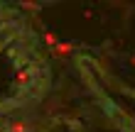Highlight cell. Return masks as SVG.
I'll use <instances>...</instances> for the list:
<instances>
[{
	"label": "cell",
	"instance_id": "6da1fadb",
	"mask_svg": "<svg viewBox=\"0 0 135 132\" xmlns=\"http://www.w3.org/2000/svg\"><path fill=\"white\" fill-rule=\"evenodd\" d=\"M10 132H27V122L25 120H15L10 125Z\"/></svg>",
	"mask_w": 135,
	"mask_h": 132
},
{
	"label": "cell",
	"instance_id": "7a4b0ae2",
	"mask_svg": "<svg viewBox=\"0 0 135 132\" xmlns=\"http://www.w3.org/2000/svg\"><path fill=\"white\" fill-rule=\"evenodd\" d=\"M54 51H57L59 56H66V54L71 51V44H57V46H54Z\"/></svg>",
	"mask_w": 135,
	"mask_h": 132
},
{
	"label": "cell",
	"instance_id": "3957f363",
	"mask_svg": "<svg viewBox=\"0 0 135 132\" xmlns=\"http://www.w3.org/2000/svg\"><path fill=\"white\" fill-rule=\"evenodd\" d=\"M44 42L52 44V46H57V37H54V34H44Z\"/></svg>",
	"mask_w": 135,
	"mask_h": 132
}]
</instances>
